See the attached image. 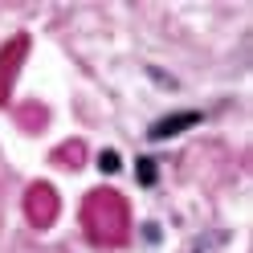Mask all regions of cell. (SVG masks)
Wrapping results in <instances>:
<instances>
[{
	"instance_id": "3",
	"label": "cell",
	"mask_w": 253,
	"mask_h": 253,
	"mask_svg": "<svg viewBox=\"0 0 253 253\" xmlns=\"http://www.w3.org/2000/svg\"><path fill=\"white\" fill-rule=\"evenodd\" d=\"M135 171H139V184H143V188H151V184H155V164H151V160H139V168H135Z\"/></svg>"
},
{
	"instance_id": "1",
	"label": "cell",
	"mask_w": 253,
	"mask_h": 253,
	"mask_svg": "<svg viewBox=\"0 0 253 253\" xmlns=\"http://www.w3.org/2000/svg\"><path fill=\"white\" fill-rule=\"evenodd\" d=\"M123 220H126V209H123V200H115L110 192H94L86 200V225L94 229L98 241H119Z\"/></svg>"
},
{
	"instance_id": "4",
	"label": "cell",
	"mask_w": 253,
	"mask_h": 253,
	"mask_svg": "<svg viewBox=\"0 0 253 253\" xmlns=\"http://www.w3.org/2000/svg\"><path fill=\"white\" fill-rule=\"evenodd\" d=\"M98 168L106 171V176H110V171H119V155H115V151H102V155H98Z\"/></svg>"
},
{
	"instance_id": "2",
	"label": "cell",
	"mask_w": 253,
	"mask_h": 253,
	"mask_svg": "<svg viewBox=\"0 0 253 253\" xmlns=\"http://www.w3.org/2000/svg\"><path fill=\"white\" fill-rule=\"evenodd\" d=\"M200 123V110H180V115H168V119H160V123H151V139H171V135H180V131H188V126H196Z\"/></svg>"
}]
</instances>
